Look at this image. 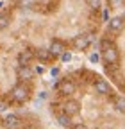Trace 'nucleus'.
<instances>
[{
	"label": "nucleus",
	"instance_id": "nucleus-1",
	"mask_svg": "<svg viewBox=\"0 0 125 129\" xmlns=\"http://www.w3.org/2000/svg\"><path fill=\"white\" fill-rule=\"evenodd\" d=\"M50 113L62 129H125V95L82 67L54 84Z\"/></svg>",
	"mask_w": 125,
	"mask_h": 129
},
{
	"label": "nucleus",
	"instance_id": "nucleus-2",
	"mask_svg": "<svg viewBox=\"0 0 125 129\" xmlns=\"http://www.w3.org/2000/svg\"><path fill=\"white\" fill-rule=\"evenodd\" d=\"M109 18L98 36L104 77L125 95V0H105Z\"/></svg>",
	"mask_w": 125,
	"mask_h": 129
},
{
	"label": "nucleus",
	"instance_id": "nucleus-3",
	"mask_svg": "<svg viewBox=\"0 0 125 129\" xmlns=\"http://www.w3.org/2000/svg\"><path fill=\"white\" fill-rule=\"evenodd\" d=\"M0 129H43V125L41 120L32 113L0 109Z\"/></svg>",
	"mask_w": 125,
	"mask_h": 129
}]
</instances>
